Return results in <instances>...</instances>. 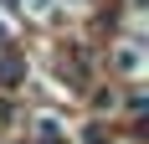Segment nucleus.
<instances>
[{"label": "nucleus", "instance_id": "nucleus-2", "mask_svg": "<svg viewBox=\"0 0 149 144\" xmlns=\"http://www.w3.org/2000/svg\"><path fill=\"white\" fill-rule=\"evenodd\" d=\"M41 144H62V134H57V124H41Z\"/></svg>", "mask_w": 149, "mask_h": 144}, {"label": "nucleus", "instance_id": "nucleus-1", "mask_svg": "<svg viewBox=\"0 0 149 144\" xmlns=\"http://www.w3.org/2000/svg\"><path fill=\"white\" fill-rule=\"evenodd\" d=\"M21 72H26V62H21V52H10V57L0 62V82L10 87V82H15V77H21Z\"/></svg>", "mask_w": 149, "mask_h": 144}]
</instances>
